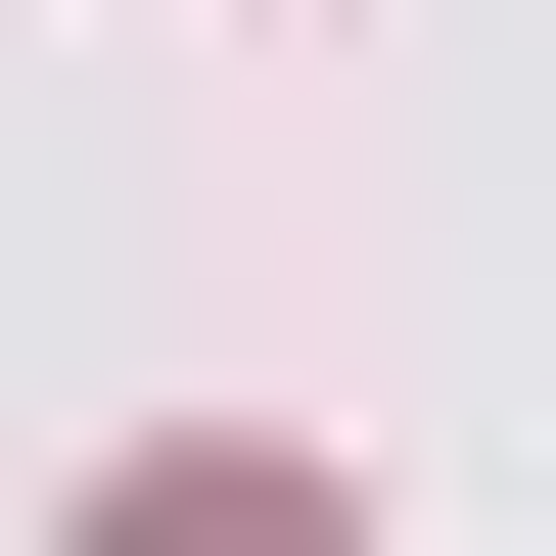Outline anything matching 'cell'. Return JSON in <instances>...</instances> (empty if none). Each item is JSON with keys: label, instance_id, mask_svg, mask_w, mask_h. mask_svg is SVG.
Masks as SVG:
<instances>
[{"label": "cell", "instance_id": "obj_1", "mask_svg": "<svg viewBox=\"0 0 556 556\" xmlns=\"http://www.w3.org/2000/svg\"><path fill=\"white\" fill-rule=\"evenodd\" d=\"M93 556H325V510H278V464H139V510H93Z\"/></svg>", "mask_w": 556, "mask_h": 556}]
</instances>
